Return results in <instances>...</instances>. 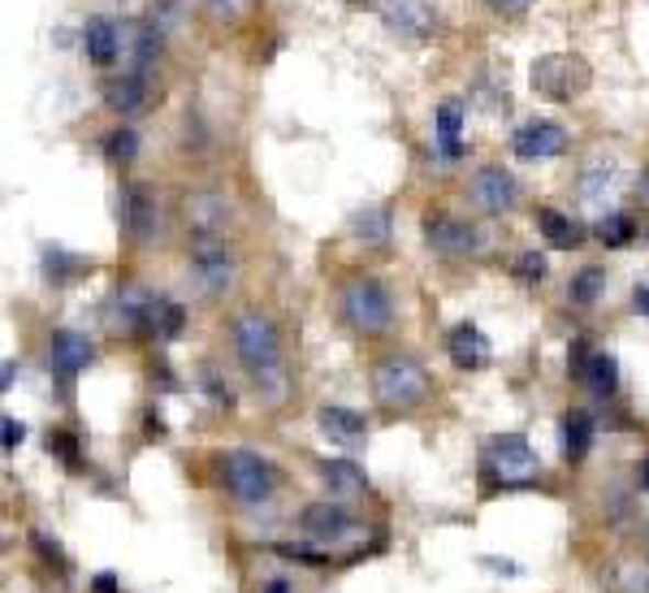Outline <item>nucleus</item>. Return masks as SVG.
I'll return each instance as SVG.
<instances>
[{
	"mask_svg": "<svg viewBox=\"0 0 649 593\" xmlns=\"http://www.w3.org/2000/svg\"><path fill=\"white\" fill-rule=\"evenodd\" d=\"M191 273L204 295H225L234 287V256L216 234H195L191 243Z\"/></svg>",
	"mask_w": 649,
	"mask_h": 593,
	"instance_id": "6",
	"label": "nucleus"
},
{
	"mask_svg": "<svg viewBox=\"0 0 649 593\" xmlns=\"http://www.w3.org/2000/svg\"><path fill=\"white\" fill-rule=\"evenodd\" d=\"M187 325V312L174 299H152V316H147V334L156 338H178Z\"/></svg>",
	"mask_w": 649,
	"mask_h": 593,
	"instance_id": "25",
	"label": "nucleus"
},
{
	"mask_svg": "<svg viewBox=\"0 0 649 593\" xmlns=\"http://www.w3.org/2000/svg\"><path fill=\"white\" fill-rule=\"evenodd\" d=\"M343 316L356 334H385L394 325V299L377 278H351L343 291Z\"/></svg>",
	"mask_w": 649,
	"mask_h": 593,
	"instance_id": "3",
	"label": "nucleus"
},
{
	"mask_svg": "<svg viewBox=\"0 0 649 593\" xmlns=\"http://www.w3.org/2000/svg\"><path fill=\"white\" fill-rule=\"evenodd\" d=\"M347 4H360V0H347Z\"/></svg>",
	"mask_w": 649,
	"mask_h": 593,
	"instance_id": "44",
	"label": "nucleus"
},
{
	"mask_svg": "<svg viewBox=\"0 0 649 593\" xmlns=\"http://www.w3.org/2000/svg\"><path fill=\"white\" fill-rule=\"evenodd\" d=\"M96 593H118V577H113V572L96 577Z\"/></svg>",
	"mask_w": 649,
	"mask_h": 593,
	"instance_id": "36",
	"label": "nucleus"
},
{
	"mask_svg": "<svg viewBox=\"0 0 649 593\" xmlns=\"http://www.w3.org/2000/svg\"><path fill=\"white\" fill-rule=\"evenodd\" d=\"M602 287H606V273L602 269H580L577 278H572V299L577 303H593Z\"/></svg>",
	"mask_w": 649,
	"mask_h": 593,
	"instance_id": "31",
	"label": "nucleus"
},
{
	"mask_svg": "<svg viewBox=\"0 0 649 593\" xmlns=\"http://www.w3.org/2000/svg\"><path fill=\"white\" fill-rule=\"evenodd\" d=\"M611 191H615V165H602V160H593V165L584 169V178H580V195L602 204Z\"/></svg>",
	"mask_w": 649,
	"mask_h": 593,
	"instance_id": "28",
	"label": "nucleus"
},
{
	"mask_svg": "<svg viewBox=\"0 0 649 593\" xmlns=\"http://www.w3.org/2000/svg\"><path fill=\"white\" fill-rule=\"evenodd\" d=\"M637 585H641V593H649V572L641 577V581H637Z\"/></svg>",
	"mask_w": 649,
	"mask_h": 593,
	"instance_id": "41",
	"label": "nucleus"
},
{
	"mask_svg": "<svg viewBox=\"0 0 649 593\" xmlns=\"http://www.w3.org/2000/svg\"><path fill=\"white\" fill-rule=\"evenodd\" d=\"M646 555H649V528H646Z\"/></svg>",
	"mask_w": 649,
	"mask_h": 593,
	"instance_id": "43",
	"label": "nucleus"
},
{
	"mask_svg": "<svg viewBox=\"0 0 649 593\" xmlns=\"http://www.w3.org/2000/svg\"><path fill=\"white\" fill-rule=\"evenodd\" d=\"M580 381L593 390V394H615V385H619V365H615V356H606V351H593L589 360H584V369H580Z\"/></svg>",
	"mask_w": 649,
	"mask_h": 593,
	"instance_id": "22",
	"label": "nucleus"
},
{
	"mask_svg": "<svg viewBox=\"0 0 649 593\" xmlns=\"http://www.w3.org/2000/svg\"><path fill=\"white\" fill-rule=\"evenodd\" d=\"M425 238H429L433 251H441V256H477L485 247L481 230L459 222V217H425Z\"/></svg>",
	"mask_w": 649,
	"mask_h": 593,
	"instance_id": "8",
	"label": "nucleus"
},
{
	"mask_svg": "<svg viewBox=\"0 0 649 593\" xmlns=\"http://www.w3.org/2000/svg\"><path fill=\"white\" fill-rule=\"evenodd\" d=\"M316 425H321V434L329 443L347 446V450L368 443V421H363L360 412H351V407H321L316 412Z\"/></svg>",
	"mask_w": 649,
	"mask_h": 593,
	"instance_id": "14",
	"label": "nucleus"
},
{
	"mask_svg": "<svg viewBox=\"0 0 649 593\" xmlns=\"http://www.w3.org/2000/svg\"><path fill=\"white\" fill-rule=\"evenodd\" d=\"M533 0H490V9H499V13H524Z\"/></svg>",
	"mask_w": 649,
	"mask_h": 593,
	"instance_id": "35",
	"label": "nucleus"
},
{
	"mask_svg": "<svg viewBox=\"0 0 649 593\" xmlns=\"http://www.w3.org/2000/svg\"><path fill=\"white\" fill-rule=\"evenodd\" d=\"M82 269H87L82 256H74V251H66V247H44V273H48L53 287H70Z\"/></svg>",
	"mask_w": 649,
	"mask_h": 593,
	"instance_id": "24",
	"label": "nucleus"
},
{
	"mask_svg": "<svg viewBox=\"0 0 649 593\" xmlns=\"http://www.w3.org/2000/svg\"><path fill=\"white\" fill-rule=\"evenodd\" d=\"M589 446H593V416L589 412H568V421H563V450H568V459H584Z\"/></svg>",
	"mask_w": 649,
	"mask_h": 593,
	"instance_id": "26",
	"label": "nucleus"
},
{
	"mask_svg": "<svg viewBox=\"0 0 649 593\" xmlns=\"http://www.w3.org/2000/svg\"><path fill=\"white\" fill-rule=\"evenodd\" d=\"M641 485H646V490H649V463H646V477H641Z\"/></svg>",
	"mask_w": 649,
	"mask_h": 593,
	"instance_id": "42",
	"label": "nucleus"
},
{
	"mask_svg": "<svg viewBox=\"0 0 649 593\" xmlns=\"http://www.w3.org/2000/svg\"><path fill=\"white\" fill-rule=\"evenodd\" d=\"M82 48H87V57H91L96 66H113V61H118V48H122L118 22H109V18H87V26H82Z\"/></svg>",
	"mask_w": 649,
	"mask_h": 593,
	"instance_id": "17",
	"label": "nucleus"
},
{
	"mask_svg": "<svg viewBox=\"0 0 649 593\" xmlns=\"http://www.w3.org/2000/svg\"><path fill=\"white\" fill-rule=\"evenodd\" d=\"M633 234H637V225L628 222V217H619V213H606V217L597 222V238H602L606 247H628Z\"/></svg>",
	"mask_w": 649,
	"mask_h": 593,
	"instance_id": "29",
	"label": "nucleus"
},
{
	"mask_svg": "<svg viewBox=\"0 0 649 593\" xmlns=\"http://www.w3.org/2000/svg\"><path fill=\"white\" fill-rule=\"evenodd\" d=\"M321 477H325L329 494H338V499H351V494H360L363 485H368L363 472L351 459H325V463H321Z\"/></svg>",
	"mask_w": 649,
	"mask_h": 593,
	"instance_id": "21",
	"label": "nucleus"
},
{
	"mask_svg": "<svg viewBox=\"0 0 649 593\" xmlns=\"http://www.w3.org/2000/svg\"><path fill=\"white\" fill-rule=\"evenodd\" d=\"M135 152H139V135L135 131H113V135H104V156L113 160V165H126V160H135Z\"/></svg>",
	"mask_w": 649,
	"mask_h": 593,
	"instance_id": "30",
	"label": "nucleus"
},
{
	"mask_svg": "<svg viewBox=\"0 0 649 593\" xmlns=\"http://www.w3.org/2000/svg\"><path fill=\"white\" fill-rule=\"evenodd\" d=\"M459 131H463V100H441L437 104V148H441V156H450V160L463 152Z\"/></svg>",
	"mask_w": 649,
	"mask_h": 593,
	"instance_id": "20",
	"label": "nucleus"
},
{
	"mask_svg": "<svg viewBox=\"0 0 649 593\" xmlns=\"http://www.w3.org/2000/svg\"><path fill=\"white\" fill-rule=\"evenodd\" d=\"M385 22H390V31L407 35V40H425L437 18H433V9L425 0H390L385 4Z\"/></svg>",
	"mask_w": 649,
	"mask_h": 593,
	"instance_id": "16",
	"label": "nucleus"
},
{
	"mask_svg": "<svg viewBox=\"0 0 649 593\" xmlns=\"http://www.w3.org/2000/svg\"><path fill=\"white\" fill-rule=\"evenodd\" d=\"M104 104L113 109V113H122V118H131V113H139L147 104V87L139 75H122L113 78L109 87H104Z\"/></svg>",
	"mask_w": 649,
	"mask_h": 593,
	"instance_id": "19",
	"label": "nucleus"
},
{
	"mask_svg": "<svg viewBox=\"0 0 649 593\" xmlns=\"http://www.w3.org/2000/svg\"><path fill=\"white\" fill-rule=\"evenodd\" d=\"M209 4H213L216 13H230V9H234V0H209Z\"/></svg>",
	"mask_w": 649,
	"mask_h": 593,
	"instance_id": "40",
	"label": "nucleus"
},
{
	"mask_svg": "<svg viewBox=\"0 0 649 593\" xmlns=\"http://www.w3.org/2000/svg\"><path fill=\"white\" fill-rule=\"evenodd\" d=\"M265 593H290V585H287V581H269V585H265Z\"/></svg>",
	"mask_w": 649,
	"mask_h": 593,
	"instance_id": "39",
	"label": "nucleus"
},
{
	"mask_svg": "<svg viewBox=\"0 0 649 593\" xmlns=\"http://www.w3.org/2000/svg\"><path fill=\"white\" fill-rule=\"evenodd\" d=\"M446 347H450V360H455V369L463 372H477L490 365V338L472 325V321H463V325H455L450 329V338H446Z\"/></svg>",
	"mask_w": 649,
	"mask_h": 593,
	"instance_id": "13",
	"label": "nucleus"
},
{
	"mask_svg": "<svg viewBox=\"0 0 649 593\" xmlns=\"http://www.w3.org/2000/svg\"><path fill=\"white\" fill-rule=\"evenodd\" d=\"M22 438H26V429L18 425V416H4V450H18Z\"/></svg>",
	"mask_w": 649,
	"mask_h": 593,
	"instance_id": "34",
	"label": "nucleus"
},
{
	"mask_svg": "<svg viewBox=\"0 0 649 593\" xmlns=\"http://www.w3.org/2000/svg\"><path fill=\"white\" fill-rule=\"evenodd\" d=\"M234 356L238 365L251 372V385L265 403H282L287 399V369H282V338L278 325L260 312L247 307L234 321Z\"/></svg>",
	"mask_w": 649,
	"mask_h": 593,
	"instance_id": "1",
	"label": "nucleus"
},
{
	"mask_svg": "<svg viewBox=\"0 0 649 593\" xmlns=\"http://www.w3.org/2000/svg\"><path fill=\"white\" fill-rule=\"evenodd\" d=\"M122 225L131 230L135 243H152L156 238L160 217H156V200L147 195L144 187H126L122 191Z\"/></svg>",
	"mask_w": 649,
	"mask_h": 593,
	"instance_id": "15",
	"label": "nucleus"
},
{
	"mask_svg": "<svg viewBox=\"0 0 649 593\" xmlns=\"http://www.w3.org/2000/svg\"><path fill=\"white\" fill-rule=\"evenodd\" d=\"M537 230L546 234L550 247H580V225L572 217H563L559 209H541L537 213Z\"/></svg>",
	"mask_w": 649,
	"mask_h": 593,
	"instance_id": "23",
	"label": "nucleus"
},
{
	"mask_svg": "<svg viewBox=\"0 0 649 593\" xmlns=\"http://www.w3.org/2000/svg\"><path fill=\"white\" fill-rule=\"evenodd\" d=\"M372 394L390 412H412L429 399V372L421 369L412 356H390L372 369Z\"/></svg>",
	"mask_w": 649,
	"mask_h": 593,
	"instance_id": "2",
	"label": "nucleus"
},
{
	"mask_svg": "<svg viewBox=\"0 0 649 593\" xmlns=\"http://www.w3.org/2000/svg\"><path fill=\"white\" fill-rule=\"evenodd\" d=\"M91 360H96V347H91V338H87V334L57 329V334L48 338V365H53V372H57L61 381L78 377V372L87 369Z\"/></svg>",
	"mask_w": 649,
	"mask_h": 593,
	"instance_id": "11",
	"label": "nucleus"
},
{
	"mask_svg": "<svg viewBox=\"0 0 649 593\" xmlns=\"http://www.w3.org/2000/svg\"><path fill=\"white\" fill-rule=\"evenodd\" d=\"M637 307L649 316V287H637Z\"/></svg>",
	"mask_w": 649,
	"mask_h": 593,
	"instance_id": "37",
	"label": "nucleus"
},
{
	"mask_svg": "<svg viewBox=\"0 0 649 593\" xmlns=\"http://www.w3.org/2000/svg\"><path fill=\"white\" fill-rule=\"evenodd\" d=\"M351 230L360 234L363 243L385 247V243H390V213H385V209H360V213L351 217Z\"/></svg>",
	"mask_w": 649,
	"mask_h": 593,
	"instance_id": "27",
	"label": "nucleus"
},
{
	"mask_svg": "<svg viewBox=\"0 0 649 593\" xmlns=\"http://www.w3.org/2000/svg\"><path fill=\"white\" fill-rule=\"evenodd\" d=\"M221 485L238 503H265L273 494L278 477H273V468L260 455L238 446V450H225V459H221Z\"/></svg>",
	"mask_w": 649,
	"mask_h": 593,
	"instance_id": "4",
	"label": "nucleus"
},
{
	"mask_svg": "<svg viewBox=\"0 0 649 593\" xmlns=\"http://www.w3.org/2000/svg\"><path fill=\"white\" fill-rule=\"evenodd\" d=\"M528 78H533V91H541L550 100H572L580 91H589L593 70H589V61H580L572 53H550V57L533 61Z\"/></svg>",
	"mask_w": 649,
	"mask_h": 593,
	"instance_id": "5",
	"label": "nucleus"
},
{
	"mask_svg": "<svg viewBox=\"0 0 649 593\" xmlns=\"http://www.w3.org/2000/svg\"><path fill=\"white\" fill-rule=\"evenodd\" d=\"M511 148L519 160H550V156H559V152L568 148V131L559 126V122H528V126H519L515 131V139H511Z\"/></svg>",
	"mask_w": 649,
	"mask_h": 593,
	"instance_id": "10",
	"label": "nucleus"
},
{
	"mask_svg": "<svg viewBox=\"0 0 649 593\" xmlns=\"http://www.w3.org/2000/svg\"><path fill=\"white\" fill-rule=\"evenodd\" d=\"M13 385V360H4V381H0V390H9Z\"/></svg>",
	"mask_w": 649,
	"mask_h": 593,
	"instance_id": "38",
	"label": "nucleus"
},
{
	"mask_svg": "<svg viewBox=\"0 0 649 593\" xmlns=\"http://www.w3.org/2000/svg\"><path fill=\"white\" fill-rule=\"evenodd\" d=\"M472 200H477V209H485V213H511V209L519 204V182H515V174L490 165V169L477 174Z\"/></svg>",
	"mask_w": 649,
	"mask_h": 593,
	"instance_id": "12",
	"label": "nucleus"
},
{
	"mask_svg": "<svg viewBox=\"0 0 649 593\" xmlns=\"http://www.w3.org/2000/svg\"><path fill=\"white\" fill-rule=\"evenodd\" d=\"M230 222V200L216 191H200L187 200V225L195 234H221V225Z\"/></svg>",
	"mask_w": 649,
	"mask_h": 593,
	"instance_id": "18",
	"label": "nucleus"
},
{
	"mask_svg": "<svg viewBox=\"0 0 649 593\" xmlns=\"http://www.w3.org/2000/svg\"><path fill=\"white\" fill-rule=\"evenodd\" d=\"M515 278H519L524 287H537V282H546V256H537V251H524V256L515 260Z\"/></svg>",
	"mask_w": 649,
	"mask_h": 593,
	"instance_id": "32",
	"label": "nucleus"
},
{
	"mask_svg": "<svg viewBox=\"0 0 649 593\" xmlns=\"http://www.w3.org/2000/svg\"><path fill=\"white\" fill-rule=\"evenodd\" d=\"M299 524H303V533H307L312 541H321V546H338V541H347V537L356 533V519L347 516L338 503H307V507L299 512Z\"/></svg>",
	"mask_w": 649,
	"mask_h": 593,
	"instance_id": "9",
	"label": "nucleus"
},
{
	"mask_svg": "<svg viewBox=\"0 0 649 593\" xmlns=\"http://www.w3.org/2000/svg\"><path fill=\"white\" fill-rule=\"evenodd\" d=\"M485 459H490V468L511 481V485H524L533 472H537V450L528 446L524 434H503V438H494V443L485 446Z\"/></svg>",
	"mask_w": 649,
	"mask_h": 593,
	"instance_id": "7",
	"label": "nucleus"
},
{
	"mask_svg": "<svg viewBox=\"0 0 649 593\" xmlns=\"http://www.w3.org/2000/svg\"><path fill=\"white\" fill-rule=\"evenodd\" d=\"M48 450H53V455H57V459H66V463H78V459H74V450H78V443H74V434H48Z\"/></svg>",
	"mask_w": 649,
	"mask_h": 593,
	"instance_id": "33",
	"label": "nucleus"
}]
</instances>
